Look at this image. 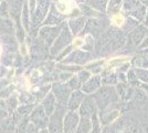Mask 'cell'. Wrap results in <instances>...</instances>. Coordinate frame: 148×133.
<instances>
[{"label": "cell", "mask_w": 148, "mask_h": 133, "mask_svg": "<svg viewBox=\"0 0 148 133\" xmlns=\"http://www.w3.org/2000/svg\"><path fill=\"white\" fill-rule=\"evenodd\" d=\"M112 21H113V23L115 25L121 27V25H123V23H124V17L122 14H115V16H113Z\"/></svg>", "instance_id": "11"}, {"label": "cell", "mask_w": 148, "mask_h": 133, "mask_svg": "<svg viewBox=\"0 0 148 133\" xmlns=\"http://www.w3.org/2000/svg\"><path fill=\"white\" fill-rule=\"evenodd\" d=\"M126 79H127V83L130 84V87H132V88H139L140 81L138 80V78L136 76V72L134 69H130L127 71Z\"/></svg>", "instance_id": "6"}, {"label": "cell", "mask_w": 148, "mask_h": 133, "mask_svg": "<svg viewBox=\"0 0 148 133\" xmlns=\"http://www.w3.org/2000/svg\"><path fill=\"white\" fill-rule=\"evenodd\" d=\"M102 84V79L99 76H94L93 78H90L87 82L83 85V91L86 93H92L95 92L97 89H99Z\"/></svg>", "instance_id": "2"}, {"label": "cell", "mask_w": 148, "mask_h": 133, "mask_svg": "<svg viewBox=\"0 0 148 133\" xmlns=\"http://www.w3.org/2000/svg\"><path fill=\"white\" fill-rule=\"evenodd\" d=\"M79 122V116L77 114L74 113V112H70L65 119V124H66V131L68 132H75V129H76V124Z\"/></svg>", "instance_id": "5"}, {"label": "cell", "mask_w": 148, "mask_h": 133, "mask_svg": "<svg viewBox=\"0 0 148 133\" xmlns=\"http://www.w3.org/2000/svg\"><path fill=\"white\" fill-rule=\"evenodd\" d=\"M83 98H84V94H83L82 92H79V91H77V92H74L73 95H72V98H71V100H70V103H69L70 108L71 109L77 108L81 104Z\"/></svg>", "instance_id": "7"}, {"label": "cell", "mask_w": 148, "mask_h": 133, "mask_svg": "<svg viewBox=\"0 0 148 133\" xmlns=\"http://www.w3.org/2000/svg\"><path fill=\"white\" fill-rule=\"evenodd\" d=\"M82 44H83V41L80 40V39H79L77 41H75V42H74V45H75V47H80V45H82Z\"/></svg>", "instance_id": "14"}, {"label": "cell", "mask_w": 148, "mask_h": 133, "mask_svg": "<svg viewBox=\"0 0 148 133\" xmlns=\"http://www.w3.org/2000/svg\"><path fill=\"white\" fill-rule=\"evenodd\" d=\"M134 70L140 83H148V70L145 68H135Z\"/></svg>", "instance_id": "8"}, {"label": "cell", "mask_w": 148, "mask_h": 133, "mask_svg": "<svg viewBox=\"0 0 148 133\" xmlns=\"http://www.w3.org/2000/svg\"><path fill=\"white\" fill-rule=\"evenodd\" d=\"M81 114L84 118L93 116L95 114V111H94V101L91 98H88L85 101H83V104L81 107Z\"/></svg>", "instance_id": "4"}, {"label": "cell", "mask_w": 148, "mask_h": 133, "mask_svg": "<svg viewBox=\"0 0 148 133\" xmlns=\"http://www.w3.org/2000/svg\"><path fill=\"white\" fill-rule=\"evenodd\" d=\"M139 88L143 89V90H144V91L148 94V83H140Z\"/></svg>", "instance_id": "13"}, {"label": "cell", "mask_w": 148, "mask_h": 133, "mask_svg": "<svg viewBox=\"0 0 148 133\" xmlns=\"http://www.w3.org/2000/svg\"><path fill=\"white\" fill-rule=\"evenodd\" d=\"M80 79L82 80V81H83V80L85 81V80H87V79H90V73H88V72H82L80 76Z\"/></svg>", "instance_id": "12"}, {"label": "cell", "mask_w": 148, "mask_h": 133, "mask_svg": "<svg viewBox=\"0 0 148 133\" xmlns=\"http://www.w3.org/2000/svg\"><path fill=\"white\" fill-rule=\"evenodd\" d=\"M118 115H119V112H118L117 110H113V111L108 112V113H105L104 116H103V119L101 121H102L104 124H108L110 122L115 120Z\"/></svg>", "instance_id": "9"}, {"label": "cell", "mask_w": 148, "mask_h": 133, "mask_svg": "<svg viewBox=\"0 0 148 133\" xmlns=\"http://www.w3.org/2000/svg\"><path fill=\"white\" fill-rule=\"evenodd\" d=\"M91 122L88 121L87 118H84L83 121L81 122L80 127H79V130H77V133H88L90 132V130H91Z\"/></svg>", "instance_id": "10"}, {"label": "cell", "mask_w": 148, "mask_h": 133, "mask_svg": "<svg viewBox=\"0 0 148 133\" xmlns=\"http://www.w3.org/2000/svg\"><path fill=\"white\" fill-rule=\"evenodd\" d=\"M49 5H50V1L49 0H39V3H38L37 7V11L34 13V22L38 23L40 22L42 18L45 16V13L48 11L49 9Z\"/></svg>", "instance_id": "3"}, {"label": "cell", "mask_w": 148, "mask_h": 133, "mask_svg": "<svg viewBox=\"0 0 148 133\" xmlns=\"http://www.w3.org/2000/svg\"><path fill=\"white\" fill-rule=\"evenodd\" d=\"M96 101L99 104V107L102 109L106 108L108 104H111L113 102L117 101L119 95H118L116 89L113 87H103L99 89L97 94L95 95Z\"/></svg>", "instance_id": "1"}]
</instances>
